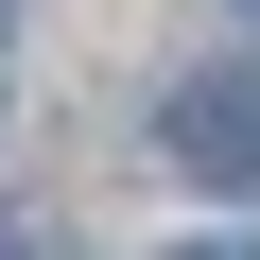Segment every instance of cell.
I'll return each instance as SVG.
<instances>
[{
    "label": "cell",
    "instance_id": "1",
    "mask_svg": "<svg viewBox=\"0 0 260 260\" xmlns=\"http://www.w3.org/2000/svg\"><path fill=\"white\" fill-rule=\"evenodd\" d=\"M156 156L208 174V191H260V70H191V87L156 104Z\"/></svg>",
    "mask_w": 260,
    "mask_h": 260
},
{
    "label": "cell",
    "instance_id": "2",
    "mask_svg": "<svg viewBox=\"0 0 260 260\" xmlns=\"http://www.w3.org/2000/svg\"><path fill=\"white\" fill-rule=\"evenodd\" d=\"M191 260H260V243H191Z\"/></svg>",
    "mask_w": 260,
    "mask_h": 260
},
{
    "label": "cell",
    "instance_id": "3",
    "mask_svg": "<svg viewBox=\"0 0 260 260\" xmlns=\"http://www.w3.org/2000/svg\"><path fill=\"white\" fill-rule=\"evenodd\" d=\"M243 18H260V0H243Z\"/></svg>",
    "mask_w": 260,
    "mask_h": 260
}]
</instances>
